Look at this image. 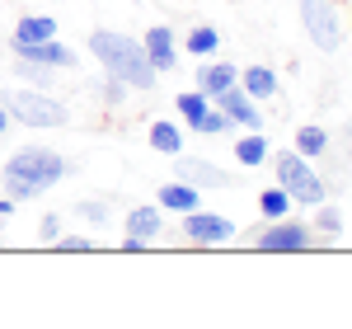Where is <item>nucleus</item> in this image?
Returning <instances> with one entry per match:
<instances>
[{"instance_id":"nucleus-1","label":"nucleus","mask_w":352,"mask_h":329,"mask_svg":"<svg viewBox=\"0 0 352 329\" xmlns=\"http://www.w3.org/2000/svg\"><path fill=\"white\" fill-rule=\"evenodd\" d=\"M66 174H71V160L56 156L52 146H24V151H14L5 160L0 184H5V193L14 202H28V198H43L47 189H56Z\"/></svg>"},{"instance_id":"nucleus-2","label":"nucleus","mask_w":352,"mask_h":329,"mask_svg":"<svg viewBox=\"0 0 352 329\" xmlns=\"http://www.w3.org/2000/svg\"><path fill=\"white\" fill-rule=\"evenodd\" d=\"M89 52L99 56V66L118 76L127 89H155L160 71L151 66V56L141 52V43L127 38V33H113V28H94L89 33Z\"/></svg>"},{"instance_id":"nucleus-3","label":"nucleus","mask_w":352,"mask_h":329,"mask_svg":"<svg viewBox=\"0 0 352 329\" xmlns=\"http://www.w3.org/2000/svg\"><path fill=\"white\" fill-rule=\"evenodd\" d=\"M5 109H10V123H19V127H66L71 123V109L47 94V89H38V85H19V89H5V99H0Z\"/></svg>"},{"instance_id":"nucleus-4","label":"nucleus","mask_w":352,"mask_h":329,"mask_svg":"<svg viewBox=\"0 0 352 329\" xmlns=\"http://www.w3.org/2000/svg\"><path fill=\"white\" fill-rule=\"evenodd\" d=\"M272 174H277V184L292 193V202L296 207H320V202H329V184H324V174L315 169V164L305 160L300 151H277L272 156Z\"/></svg>"},{"instance_id":"nucleus-5","label":"nucleus","mask_w":352,"mask_h":329,"mask_svg":"<svg viewBox=\"0 0 352 329\" xmlns=\"http://www.w3.org/2000/svg\"><path fill=\"white\" fill-rule=\"evenodd\" d=\"M300 24H305V38L320 52L343 47V14L333 10V0H300Z\"/></svg>"},{"instance_id":"nucleus-6","label":"nucleus","mask_w":352,"mask_h":329,"mask_svg":"<svg viewBox=\"0 0 352 329\" xmlns=\"http://www.w3.org/2000/svg\"><path fill=\"white\" fill-rule=\"evenodd\" d=\"M254 245L263 249V254H305V249L315 245V231H310V221L277 217V221L254 231Z\"/></svg>"},{"instance_id":"nucleus-7","label":"nucleus","mask_w":352,"mask_h":329,"mask_svg":"<svg viewBox=\"0 0 352 329\" xmlns=\"http://www.w3.org/2000/svg\"><path fill=\"white\" fill-rule=\"evenodd\" d=\"M184 235H188L192 245H226V240H235L240 231H235V221L226 217V212H207V207H192L184 212Z\"/></svg>"},{"instance_id":"nucleus-8","label":"nucleus","mask_w":352,"mask_h":329,"mask_svg":"<svg viewBox=\"0 0 352 329\" xmlns=\"http://www.w3.org/2000/svg\"><path fill=\"white\" fill-rule=\"evenodd\" d=\"M10 52L19 56L24 66H43V71H66V66H76V52H71L61 38H47V43H14Z\"/></svg>"},{"instance_id":"nucleus-9","label":"nucleus","mask_w":352,"mask_h":329,"mask_svg":"<svg viewBox=\"0 0 352 329\" xmlns=\"http://www.w3.org/2000/svg\"><path fill=\"white\" fill-rule=\"evenodd\" d=\"M226 118H230V127H244V132H263V109H258V99H249L240 85H230L221 99H212Z\"/></svg>"},{"instance_id":"nucleus-10","label":"nucleus","mask_w":352,"mask_h":329,"mask_svg":"<svg viewBox=\"0 0 352 329\" xmlns=\"http://www.w3.org/2000/svg\"><path fill=\"white\" fill-rule=\"evenodd\" d=\"M141 52L151 56V66L155 71H174V61H179V33L169 24H155V28H146V38H141Z\"/></svg>"},{"instance_id":"nucleus-11","label":"nucleus","mask_w":352,"mask_h":329,"mask_svg":"<svg viewBox=\"0 0 352 329\" xmlns=\"http://www.w3.org/2000/svg\"><path fill=\"white\" fill-rule=\"evenodd\" d=\"M164 231V212L155 207V202H141V207H132L127 212V221H122V235H132V240H141V245H155Z\"/></svg>"},{"instance_id":"nucleus-12","label":"nucleus","mask_w":352,"mask_h":329,"mask_svg":"<svg viewBox=\"0 0 352 329\" xmlns=\"http://www.w3.org/2000/svg\"><path fill=\"white\" fill-rule=\"evenodd\" d=\"M174 164H179V179H184V184H192V189H230V174H226L221 164H212V160H188V156H174Z\"/></svg>"},{"instance_id":"nucleus-13","label":"nucleus","mask_w":352,"mask_h":329,"mask_svg":"<svg viewBox=\"0 0 352 329\" xmlns=\"http://www.w3.org/2000/svg\"><path fill=\"white\" fill-rule=\"evenodd\" d=\"M155 207H160L164 217H184V212H192V207H202V189L174 179V184H164V189L155 193Z\"/></svg>"},{"instance_id":"nucleus-14","label":"nucleus","mask_w":352,"mask_h":329,"mask_svg":"<svg viewBox=\"0 0 352 329\" xmlns=\"http://www.w3.org/2000/svg\"><path fill=\"white\" fill-rule=\"evenodd\" d=\"M230 85H240V66H230V61H212V56H207V66L197 71V89H202L207 99H221Z\"/></svg>"},{"instance_id":"nucleus-15","label":"nucleus","mask_w":352,"mask_h":329,"mask_svg":"<svg viewBox=\"0 0 352 329\" xmlns=\"http://www.w3.org/2000/svg\"><path fill=\"white\" fill-rule=\"evenodd\" d=\"M240 89L249 94V99L268 104L272 94H277V71H272V66H244L240 71Z\"/></svg>"},{"instance_id":"nucleus-16","label":"nucleus","mask_w":352,"mask_h":329,"mask_svg":"<svg viewBox=\"0 0 352 329\" xmlns=\"http://www.w3.org/2000/svg\"><path fill=\"white\" fill-rule=\"evenodd\" d=\"M47 38H56L52 14H24V19L14 24V33H10V47H14V43H47Z\"/></svg>"},{"instance_id":"nucleus-17","label":"nucleus","mask_w":352,"mask_h":329,"mask_svg":"<svg viewBox=\"0 0 352 329\" xmlns=\"http://www.w3.org/2000/svg\"><path fill=\"white\" fill-rule=\"evenodd\" d=\"M230 156H235L244 169H258V164H268V137H263V132H244V137L230 141Z\"/></svg>"},{"instance_id":"nucleus-18","label":"nucleus","mask_w":352,"mask_h":329,"mask_svg":"<svg viewBox=\"0 0 352 329\" xmlns=\"http://www.w3.org/2000/svg\"><path fill=\"white\" fill-rule=\"evenodd\" d=\"M151 146L160 151V156H184V123H169V118H155L151 123Z\"/></svg>"},{"instance_id":"nucleus-19","label":"nucleus","mask_w":352,"mask_h":329,"mask_svg":"<svg viewBox=\"0 0 352 329\" xmlns=\"http://www.w3.org/2000/svg\"><path fill=\"white\" fill-rule=\"evenodd\" d=\"M179 52H188V56H197V61H207V56H217L221 52V33L212 24H197L192 33H184V47Z\"/></svg>"},{"instance_id":"nucleus-20","label":"nucleus","mask_w":352,"mask_h":329,"mask_svg":"<svg viewBox=\"0 0 352 329\" xmlns=\"http://www.w3.org/2000/svg\"><path fill=\"white\" fill-rule=\"evenodd\" d=\"M174 109H179V123H184V127H192V132H197V123H202V118H207V109H212V99H207V94H202V89H184V94H179V99H174Z\"/></svg>"},{"instance_id":"nucleus-21","label":"nucleus","mask_w":352,"mask_h":329,"mask_svg":"<svg viewBox=\"0 0 352 329\" xmlns=\"http://www.w3.org/2000/svg\"><path fill=\"white\" fill-rule=\"evenodd\" d=\"M310 231H315V240H343V212H338L333 202H320Z\"/></svg>"},{"instance_id":"nucleus-22","label":"nucleus","mask_w":352,"mask_h":329,"mask_svg":"<svg viewBox=\"0 0 352 329\" xmlns=\"http://www.w3.org/2000/svg\"><path fill=\"white\" fill-rule=\"evenodd\" d=\"M292 151H300L305 160H320L329 151V132L320 123H305V127H296V146H292Z\"/></svg>"},{"instance_id":"nucleus-23","label":"nucleus","mask_w":352,"mask_h":329,"mask_svg":"<svg viewBox=\"0 0 352 329\" xmlns=\"http://www.w3.org/2000/svg\"><path fill=\"white\" fill-rule=\"evenodd\" d=\"M292 193L282 189V184H268V189L258 193V212H263V221H277V217H292Z\"/></svg>"},{"instance_id":"nucleus-24","label":"nucleus","mask_w":352,"mask_h":329,"mask_svg":"<svg viewBox=\"0 0 352 329\" xmlns=\"http://www.w3.org/2000/svg\"><path fill=\"white\" fill-rule=\"evenodd\" d=\"M226 132H230V118L212 104V109H207V118L197 123V137H226Z\"/></svg>"},{"instance_id":"nucleus-25","label":"nucleus","mask_w":352,"mask_h":329,"mask_svg":"<svg viewBox=\"0 0 352 329\" xmlns=\"http://www.w3.org/2000/svg\"><path fill=\"white\" fill-rule=\"evenodd\" d=\"M99 94H104V104H109V109H118V104L127 99V85L118 81V76H109V71H104V81H99Z\"/></svg>"},{"instance_id":"nucleus-26","label":"nucleus","mask_w":352,"mask_h":329,"mask_svg":"<svg viewBox=\"0 0 352 329\" xmlns=\"http://www.w3.org/2000/svg\"><path fill=\"white\" fill-rule=\"evenodd\" d=\"M52 245L61 249V254H94V240H89V235H66V231H61Z\"/></svg>"},{"instance_id":"nucleus-27","label":"nucleus","mask_w":352,"mask_h":329,"mask_svg":"<svg viewBox=\"0 0 352 329\" xmlns=\"http://www.w3.org/2000/svg\"><path fill=\"white\" fill-rule=\"evenodd\" d=\"M56 235H61V217H56V212H47V217L38 221V245H52Z\"/></svg>"},{"instance_id":"nucleus-28","label":"nucleus","mask_w":352,"mask_h":329,"mask_svg":"<svg viewBox=\"0 0 352 329\" xmlns=\"http://www.w3.org/2000/svg\"><path fill=\"white\" fill-rule=\"evenodd\" d=\"M76 212H80V221H94V226H104V221H109V202H80Z\"/></svg>"},{"instance_id":"nucleus-29","label":"nucleus","mask_w":352,"mask_h":329,"mask_svg":"<svg viewBox=\"0 0 352 329\" xmlns=\"http://www.w3.org/2000/svg\"><path fill=\"white\" fill-rule=\"evenodd\" d=\"M14 207H19V202H14V198L5 193V198H0V221H10V217H14Z\"/></svg>"},{"instance_id":"nucleus-30","label":"nucleus","mask_w":352,"mask_h":329,"mask_svg":"<svg viewBox=\"0 0 352 329\" xmlns=\"http://www.w3.org/2000/svg\"><path fill=\"white\" fill-rule=\"evenodd\" d=\"M5 132H10V109L0 104V137H5Z\"/></svg>"},{"instance_id":"nucleus-31","label":"nucleus","mask_w":352,"mask_h":329,"mask_svg":"<svg viewBox=\"0 0 352 329\" xmlns=\"http://www.w3.org/2000/svg\"><path fill=\"white\" fill-rule=\"evenodd\" d=\"M348 160H352V146H348Z\"/></svg>"}]
</instances>
